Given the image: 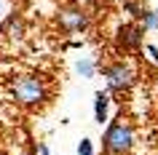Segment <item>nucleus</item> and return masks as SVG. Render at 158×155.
Returning a JSON list of instances; mask_svg holds the SVG:
<instances>
[{
  "instance_id": "1",
  "label": "nucleus",
  "mask_w": 158,
  "mask_h": 155,
  "mask_svg": "<svg viewBox=\"0 0 158 155\" xmlns=\"http://www.w3.org/2000/svg\"><path fill=\"white\" fill-rule=\"evenodd\" d=\"M8 94L22 107H43L51 96L48 83L40 75H14L8 80Z\"/></svg>"
},
{
  "instance_id": "2",
  "label": "nucleus",
  "mask_w": 158,
  "mask_h": 155,
  "mask_svg": "<svg viewBox=\"0 0 158 155\" xmlns=\"http://www.w3.org/2000/svg\"><path fill=\"white\" fill-rule=\"evenodd\" d=\"M134 142H137L134 126H131V120L123 118V112L115 120H110L105 134H102V150L107 155H129L134 150Z\"/></svg>"
},
{
  "instance_id": "3",
  "label": "nucleus",
  "mask_w": 158,
  "mask_h": 155,
  "mask_svg": "<svg viewBox=\"0 0 158 155\" xmlns=\"http://www.w3.org/2000/svg\"><path fill=\"white\" fill-rule=\"evenodd\" d=\"M102 78L107 83V91L110 94H118L123 96L137 86V70H134L126 59H113L102 67Z\"/></svg>"
},
{
  "instance_id": "4",
  "label": "nucleus",
  "mask_w": 158,
  "mask_h": 155,
  "mask_svg": "<svg viewBox=\"0 0 158 155\" xmlns=\"http://www.w3.org/2000/svg\"><path fill=\"white\" fill-rule=\"evenodd\" d=\"M145 46V27L139 22H123L115 30V51L118 54H139Z\"/></svg>"
},
{
  "instance_id": "5",
  "label": "nucleus",
  "mask_w": 158,
  "mask_h": 155,
  "mask_svg": "<svg viewBox=\"0 0 158 155\" xmlns=\"http://www.w3.org/2000/svg\"><path fill=\"white\" fill-rule=\"evenodd\" d=\"M56 24H59V30H62V32H67V35L86 32V30L91 27V16H89L81 6H67V8H59Z\"/></svg>"
},
{
  "instance_id": "6",
  "label": "nucleus",
  "mask_w": 158,
  "mask_h": 155,
  "mask_svg": "<svg viewBox=\"0 0 158 155\" xmlns=\"http://www.w3.org/2000/svg\"><path fill=\"white\" fill-rule=\"evenodd\" d=\"M0 35L8 38V40H22L27 35V19L19 11H11L8 16L3 19V24H0Z\"/></svg>"
},
{
  "instance_id": "7",
  "label": "nucleus",
  "mask_w": 158,
  "mask_h": 155,
  "mask_svg": "<svg viewBox=\"0 0 158 155\" xmlns=\"http://www.w3.org/2000/svg\"><path fill=\"white\" fill-rule=\"evenodd\" d=\"M107 112H110V91H97L94 94V120L105 126L107 120Z\"/></svg>"
},
{
  "instance_id": "8",
  "label": "nucleus",
  "mask_w": 158,
  "mask_h": 155,
  "mask_svg": "<svg viewBox=\"0 0 158 155\" xmlns=\"http://www.w3.org/2000/svg\"><path fill=\"white\" fill-rule=\"evenodd\" d=\"M99 67H102V64H99V62H94V59H81V62L75 64V70H78L81 78H94Z\"/></svg>"
},
{
  "instance_id": "9",
  "label": "nucleus",
  "mask_w": 158,
  "mask_h": 155,
  "mask_svg": "<svg viewBox=\"0 0 158 155\" xmlns=\"http://www.w3.org/2000/svg\"><path fill=\"white\" fill-rule=\"evenodd\" d=\"M139 24L145 27V32H153V30H158V11L156 8H145V14H142Z\"/></svg>"
},
{
  "instance_id": "10",
  "label": "nucleus",
  "mask_w": 158,
  "mask_h": 155,
  "mask_svg": "<svg viewBox=\"0 0 158 155\" xmlns=\"http://www.w3.org/2000/svg\"><path fill=\"white\" fill-rule=\"evenodd\" d=\"M123 11L134 19V22H139L142 14H145V6H142V0H123Z\"/></svg>"
},
{
  "instance_id": "11",
  "label": "nucleus",
  "mask_w": 158,
  "mask_h": 155,
  "mask_svg": "<svg viewBox=\"0 0 158 155\" xmlns=\"http://www.w3.org/2000/svg\"><path fill=\"white\" fill-rule=\"evenodd\" d=\"M78 155H94V142L89 137L78 142Z\"/></svg>"
},
{
  "instance_id": "12",
  "label": "nucleus",
  "mask_w": 158,
  "mask_h": 155,
  "mask_svg": "<svg viewBox=\"0 0 158 155\" xmlns=\"http://www.w3.org/2000/svg\"><path fill=\"white\" fill-rule=\"evenodd\" d=\"M145 54H148V59L158 67V46H153V43H145Z\"/></svg>"
},
{
  "instance_id": "13",
  "label": "nucleus",
  "mask_w": 158,
  "mask_h": 155,
  "mask_svg": "<svg viewBox=\"0 0 158 155\" xmlns=\"http://www.w3.org/2000/svg\"><path fill=\"white\" fill-rule=\"evenodd\" d=\"M38 155H51V150H48L46 142H38Z\"/></svg>"
}]
</instances>
